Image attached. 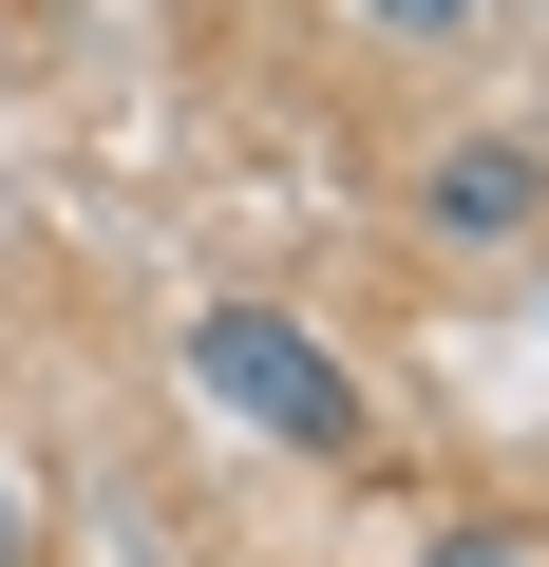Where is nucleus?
<instances>
[{
  "mask_svg": "<svg viewBox=\"0 0 549 567\" xmlns=\"http://www.w3.org/2000/svg\"><path fill=\"white\" fill-rule=\"evenodd\" d=\"M171 379H190L227 435L304 454V473H379V398H360V360H342L304 303H190V322H171Z\"/></svg>",
  "mask_w": 549,
  "mask_h": 567,
  "instance_id": "obj_1",
  "label": "nucleus"
},
{
  "mask_svg": "<svg viewBox=\"0 0 549 567\" xmlns=\"http://www.w3.org/2000/svg\"><path fill=\"white\" fill-rule=\"evenodd\" d=\"M417 227L436 246H530L549 227V133H511V114H474V133H436V171H417Z\"/></svg>",
  "mask_w": 549,
  "mask_h": 567,
  "instance_id": "obj_2",
  "label": "nucleus"
},
{
  "mask_svg": "<svg viewBox=\"0 0 549 567\" xmlns=\"http://www.w3.org/2000/svg\"><path fill=\"white\" fill-rule=\"evenodd\" d=\"M360 20H379V39H398V58H455V39H474V20H492V0H360Z\"/></svg>",
  "mask_w": 549,
  "mask_h": 567,
  "instance_id": "obj_3",
  "label": "nucleus"
},
{
  "mask_svg": "<svg viewBox=\"0 0 549 567\" xmlns=\"http://www.w3.org/2000/svg\"><path fill=\"white\" fill-rule=\"evenodd\" d=\"M417 567H530V529H455V548H417Z\"/></svg>",
  "mask_w": 549,
  "mask_h": 567,
  "instance_id": "obj_4",
  "label": "nucleus"
},
{
  "mask_svg": "<svg viewBox=\"0 0 549 567\" xmlns=\"http://www.w3.org/2000/svg\"><path fill=\"white\" fill-rule=\"evenodd\" d=\"M0 567H20V511H0Z\"/></svg>",
  "mask_w": 549,
  "mask_h": 567,
  "instance_id": "obj_5",
  "label": "nucleus"
}]
</instances>
